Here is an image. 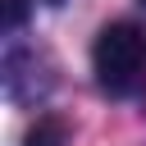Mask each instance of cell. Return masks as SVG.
Instances as JSON below:
<instances>
[{
    "mask_svg": "<svg viewBox=\"0 0 146 146\" xmlns=\"http://www.w3.org/2000/svg\"><path fill=\"white\" fill-rule=\"evenodd\" d=\"M91 68L105 96H132L146 78V32L132 23H110L91 46Z\"/></svg>",
    "mask_w": 146,
    "mask_h": 146,
    "instance_id": "cell-1",
    "label": "cell"
},
{
    "mask_svg": "<svg viewBox=\"0 0 146 146\" xmlns=\"http://www.w3.org/2000/svg\"><path fill=\"white\" fill-rule=\"evenodd\" d=\"M23 146H68V128H64V119H55V114L36 119V123L27 128V137H23Z\"/></svg>",
    "mask_w": 146,
    "mask_h": 146,
    "instance_id": "cell-2",
    "label": "cell"
},
{
    "mask_svg": "<svg viewBox=\"0 0 146 146\" xmlns=\"http://www.w3.org/2000/svg\"><path fill=\"white\" fill-rule=\"evenodd\" d=\"M41 5H64V0H41Z\"/></svg>",
    "mask_w": 146,
    "mask_h": 146,
    "instance_id": "cell-3",
    "label": "cell"
},
{
    "mask_svg": "<svg viewBox=\"0 0 146 146\" xmlns=\"http://www.w3.org/2000/svg\"><path fill=\"white\" fill-rule=\"evenodd\" d=\"M141 5H146V0H141Z\"/></svg>",
    "mask_w": 146,
    "mask_h": 146,
    "instance_id": "cell-4",
    "label": "cell"
}]
</instances>
